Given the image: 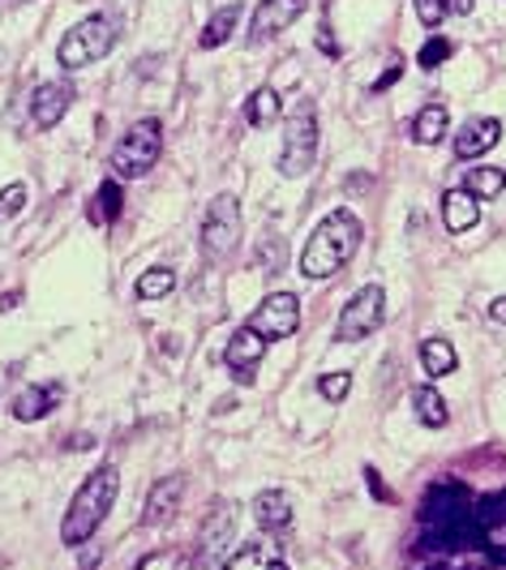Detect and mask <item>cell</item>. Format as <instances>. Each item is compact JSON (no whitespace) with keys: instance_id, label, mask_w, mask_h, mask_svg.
Returning <instances> with one entry per match:
<instances>
[{"instance_id":"cell-3","label":"cell","mask_w":506,"mask_h":570,"mask_svg":"<svg viewBox=\"0 0 506 570\" xmlns=\"http://www.w3.org/2000/svg\"><path fill=\"white\" fill-rule=\"evenodd\" d=\"M117 493H121V472L112 464L95 468V472L78 485V493L69 498V510H64V523H61V540L69 549L87 544L103 528V519H108V510L117 502Z\"/></svg>"},{"instance_id":"cell-31","label":"cell","mask_w":506,"mask_h":570,"mask_svg":"<svg viewBox=\"0 0 506 570\" xmlns=\"http://www.w3.org/2000/svg\"><path fill=\"white\" fill-rule=\"evenodd\" d=\"M133 570H181V553L176 549H155V553H146Z\"/></svg>"},{"instance_id":"cell-32","label":"cell","mask_w":506,"mask_h":570,"mask_svg":"<svg viewBox=\"0 0 506 570\" xmlns=\"http://www.w3.org/2000/svg\"><path fill=\"white\" fill-rule=\"evenodd\" d=\"M22 206H27V185H9V190L0 193V220L22 215Z\"/></svg>"},{"instance_id":"cell-21","label":"cell","mask_w":506,"mask_h":570,"mask_svg":"<svg viewBox=\"0 0 506 570\" xmlns=\"http://www.w3.org/2000/svg\"><path fill=\"white\" fill-rule=\"evenodd\" d=\"M446 125H451L446 103H425V108L412 116V142H416V146H434V142L446 138Z\"/></svg>"},{"instance_id":"cell-22","label":"cell","mask_w":506,"mask_h":570,"mask_svg":"<svg viewBox=\"0 0 506 570\" xmlns=\"http://www.w3.org/2000/svg\"><path fill=\"white\" fill-rule=\"evenodd\" d=\"M121 206H125V193H121V181H103L95 190V197H91V223L95 227H112V223L121 220Z\"/></svg>"},{"instance_id":"cell-2","label":"cell","mask_w":506,"mask_h":570,"mask_svg":"<svg viewBox=\"0 0 506 570\" xmlns=\"http://www.w3.org/2000/svg\"><path fill=\"white\" fill-rule=\"evenodd\" d=\"M356 250H361V220L340 206V211H331V215L310 232V241H305V250H301V275L322 284V279H331L344 262H352Z\"/></svg>"},{"instance_id":"cell-28","label":"cell","mask_w":506,"mask_h":570,"mask_svg":"<svg viewBox=\"0 0 506 570\" xmlns=\"http://www.w3.org/2000/svg\"><path fill=\"white\" fill-rule=\"evenodd\" d=\"M176 287V275L168 271V266H151L146 275H138V301H159V296H168Z\"/></svg>"},{"instance_id":"cell-25","label":"cell","mask_w":506,"mask_h":570,"mask_svg":"<svg viewBox=\"0 0 506 570\" xmlns=\"http://www.w3.org/2000/svg\"><path fill=\"white\" fill-rule=\"evenodd\" d=\"M464 190L473 193L476 202H494V197L506 190V172L503 167H485V163H476L473 172H464Z\"/></svg>"},{"instance_id":"cell-33","label":"cell","mask_w":506,"mask_h":570,"mask_svg":"<svg viewBox=\"0 0 506 570\" xmlns=\"http://www.w3.org/2000/svg\"><path fill=\"white\" fill-rule=\"evenodd\" d=\"M446 9H451V0H416V18H421L425 27H438L446 18Z\"/></svg>"},{"instance_id":"cell-17","label":"cell","mask_w":506,"mask_h":570,"mask_svg":"<svg viewBox=\"0 0 506 570\" xmlns=\"http://www.w3.org/2000/svg\"><path fill=\"white\" fill-rule=\"evenodd\" d=\"M498 138H503V125H498L494 116H473L468 125L459 129V138H455V155L459 159L485 155V151L498 146Z\"/></svg>"},{"instance_id":"cell-27","label":"cell","mask_w":506,"mask_h":570,"mask_svg":"<svg viewBox=\"0 0 506 570\" xmlns=\"http://www.w3.org/2000/svg\"><path fill=\"white\" fill-rule=\"evenodd\" d=\"M421 365H425L429 378H446V374H455L459 356H455V348H451L446 339H425V344H421Z\"/></svg>"},{"instance_id":"cell-34","label":"cell","mask_w":506,"mask_h":570,"mask_svg":"<svg viewBox=\"0 0 506 570\" xmlns=\"http://www.w3.org/2000/svg\"><path fill=\"white\" fill-rule=\"evenodd\" d=\"M284 262H287V250H284V241H266L262 245V271H284Z\"/></svg>"},{"instance_id":"cell-26","label":"cell","mask_w":506,"mask_h":570,"mask_svg":"<svg viewBox=\"0 0 506 570\" xmlns=\"http://www.w3.org/2000/svg\"><path fill=\"white\" fill-rule=\"evenodd\" d=\"M236 22H241V9H236V4H223L220 13H211V18H206V27H202V34H198V43H202V48H223V43L232 39V31H236Z\"/></svg>"},{"instance_id":"cell-4","label":"cell","mask_w":506,"mask_h":570,"mask_svg":"<svg viewBox=\"0 0 506 570\" xmlns=\"http://www.w3.org/2000/svg\"><path fill=\"white\" fill-rule=\"evenodd\" d=\"M159 155H163V125L151 116V121H138L125 129V138L112 151V172H117V181H138L155 167Z\"/></svg>"},{"instance_id":"cell-20","label":"cell","mask_w":506,"mask_h":570,"mask_svg":"<svg viewBox=\"0 0 506 570\" xmlns=\"http://www.w3.org/2000/svg\"><path fill=\"white\" fill-rule=\"evenodd\" d=\"M480 220V202L468 190H446L443 193V223L446 232H468Z\"/></svg>"},{"instance_id":"cell-18","label":"cell","mask_w":506,"mask_h":570,"mask_svg":"<svg viewBox=\"0 0 506 570\" xmlns=\"http://www.w3.org/2000/svg\"><path fill=\"white\" fill-rule=\"evenodd\" d=\"M253 519L262 532H284V528H292V498L284 489H262L253 498Z\"/></svg>"},{"instance_id":"cell-13","label":"cell","mask_w":506,"mask_h":570,"mask_svg":"<svg viewBox=\"0 0 506 570\" xmlns=\"http://www.w3.org/2000/svg\"><path fill=\"white\" fill-rule=\"evenodd\" d=\"M262 356H266V339L253 330V326H241L232 339H227V352H223V360H227V369L236 374V381H245L250 386L253 374H257V365H262Z\"/></svg>"},{"instance_id":"cell-37","label":"cell","mask_w":506,"mask_h":570,"mask_svg":"<svg viewBox=\"0 0 506 570\" xmlns=\"http://www.w3.org/2000/svg\"><path fill=\"white\" fill-rule=\"evenodd\" d=\"M399 78H404V64L395 61V64H391V69H386V73H382L378 82H374V91H386V86H395Z\"/></svg>"},{"instance_id":"cell-30","label":"cell","mask_w":506,"mask_h":570,"mask_svg":"<svg viewBox=\"0 0 506 570\" xmlns=\"http://www.w3.org/2000/svg\"><path fill=\"white\" fill-rule=\"evenodd\" d=\"M352 390V374H322L317 378V395L331 399V404H344Z\"/></svg>"},{"instance_id":"cell-36","label":"cell","mask_w":506,"mask_h":570,"mask_svg":"<svg viewBox=\"0 0 506 570\" xmlns=\"http://www.w3.org/2000/svg\"><path fill=\"white\" fill-rule=\"evenodd\" d=\"M317 48H322L326 57H340V43H335V34H331V27H326V22L317 27Z\"/></svg>"},{"instance_id":"cell-24","label":"cell","mask_w":506,"mask_h":570,"mask_svg":"<svg viewBox=\"0 0 506 570\" xmlns=\"http://www.w3.org/2000/svg\"><path fill=\"white\" fill-rule=\"evenodd\" d=\"M412 413H416V420L425 425V429H443L446 425V399L434 390V386H416L412 390Z\"/></svg>"},{"instance_id":"cell-11","label":"cell","mask_w":506,"mask_h":570,"mask_svg":"<svg viewBox=\"0 0 506 570\" xmlns=\"http://www.w3.org/2000/svg\"><path fill=\"white\" fill-rule=\"evenodd\" d=\"M232 540H236V502L220 498V502L211 507V515H206V523H202V549H198V562H202V567L220 562L223 553L232 549Z\"/></svg>"},{"instance_id":"cell-38","label":"cell","mask_w":506,"mask_h":570,"mask_svg":"<svg viewBox=\"0 0 506 570\" xmlns=\"http://www.w3.org/2000/svg\"><path fill=\"white\" fill-rule=\"evenodd\" d=\"M489 317H494V322H503V326H506V296H498V301L489 305Z\"/></svg>"},{"instance_id":"cell-1","label":"cell","mask_w":506,"mask_h":570,"mask_svg":"<svg viewBox=\"0 0 506 570\" xmlns=\"http://www.w3.org/2000/svg\"><path fill=\"white\" fill-rule=\"evenodd\" d=\"M464 549H476V493L464 480L443 476L429 485L416 510V553L455 558Z\"/></svg>"},{"instance_id":"cell-9","label":"cell","mask_w":506,"mask_h":570,"mask_svg":"<svg viewBox=\"0 0 506 570\" xmlns=\"http://www.w3.org/2000/svg\"><path fill=\"white\" fill-rule=\"evenodd\" d=\"M476 549H485L489 562L506 567V489L476 498Z\"/></svg>"},{"instance_id":"cell-23","label":"cell","mask_w":506,"mask_h":570,"mask_svg":"<svg viewBox=\"0 0 506 570\" xmlns=\"http://www.w3.org/2000/svg\"><path fill=\"white\" fill-rule=\"evenodd\" d=\"M280 112H284V99H280V91L275 86H257L250 95V103H245V121H250L253 129H266L280 121Z\"/></svg>"},{"instance_id":"cell-19","label":"cell","mask_w":506,"mask_h":570,"mask_svg":"<svg viewBox=\"0 0 506 570\" xmlns=\"http://www.w3.org/2000/svg\"><path fill=\"white\" fill-rule=\"evenodd\" d=\"M57 404H61V386H57V381H48V386H27V390L13 399V416H18V420H43Z\"/></svg>"},{"instance_id":"cell-10","label":"cell","mask_w":506,"mask_h":570,"mask_svg":"<svg viewBox=\"0 0 506 570\" xmlns=\"http://www.w3.org/2000/svg\"><path fill=\"white\" fill-rule=\"evenodd\" d=\"M250 326L262 339H292L296 326H301V301H296L292 292H275V296H266V301L253 309Z\"/></svg>"},{"instance_id":"cell-35","label":"cell","mask_w":506,"mask_h":570,"mask_svg":"<svg viewBox=\"0 0 506 570\" xmlns=\"http://www.w3.org/2000/svg\"><path fill=\"white\" fill-rule=\"evenodd\" d=\"M365 480H370V493H374L378 502H395V493H391V489L382 485V476L374 472V468H365Z\"/></svg>"},{"instance_id":"cell-15","label":"cell","mask_w":506,"mask_h":570,"mask_svg":"<svg viewBox=\"0 0 506 570\" xmlns=\"http://www.w3.org/2000/svg\"><path fill=\"white\" fill-rule=\"evenodd\" d=\"M185 502V476H163L151 485V498H146V510H142V523L146 528H159L168 519H176V510Z\"/></svg>"},{"instance_id":"cell-16","label":"cell","mask_w":506,"mask_h":570,"mask_svg":"<svg viewBox=\"0 0 506 570\" xmlns=\"http://www.w3.org/2000/svg\"><path fill=\"white\" fill-rule=\"evenodd\" d=\"M223 570H284V549L271 540H245L241 549L232 544V558L223 562Z\"/></svg>"},{"instance_id":"cell-6","label":"cell","mask_w":506,"mask_h":570,"mask_svg":"<svg viewBox=\"0 0 506 570\" xmlns=\"http://www.w3.org/2000/svg\"><path fill=\"white\" fill-rule=\"evenodd\" d=\"M236 245H241V202L232 193H220L206 206V220H202V257L211 266H220L232 257Z\"/></svg>"},{"instance_id":"cell-8","label":"cell","mask_w":506,"mask_h":570,"mask_svg":"<svg viewBox=\"0 0 506 570\" xmlns=\"http://www.w3.org/2000/svg\"><path fill=\"white\" fill-rule=\"evenodd\" d=\"M382 322H386V292H382L378 284H365L348 305H344L340 326H335V339H340V344H361V339H370V335L378 330Z\"/></svg>"},{"instance_id":"cell-14","label":"cell","mask_w":506,"mask_h":570,"mask_svg":"<svg viewBox=\"0 0 506 570\" xmlns=\"http://www.w3.org/2000/svg\"><path fill=\"white\" fill-rule=\"evenodd\" d=\"M69 103H73V86L69 82H43V86H34L31 95L34 129H57L64 121V112H69Z\"/></svg>"},{"instance_id":"cell-5","label":"cell","mask_w":506,"mask_h":570,"mask_svg":"<svg viewBox=\"0 0 506 570\" xmlns=\"http://www.w3.org/2000/svg\"><path fill=\"white\" fill-rule=\"evenodd\" d=\"M112 48H117V22L95 13V18H82L78 27H69L57 48V61L61 69H87V64L103 61Z\"/></svg>"},{"instance_id":"cell-12","label":"cell","mask_w":506,"mask_h":570,"mask_svg":"<svg viewBox=\"0 0 506 570\" xmlns=\"http://www.w3.org/2000/svg\"><path fill=\"white\" fill-rule=\"evenodd\" d=\"M305 9H310V0H257L250 22V43H266L271 34L287 31Z\"/></svg>"},{"instance_id":"cell-40","label":"cell","mask_w":506,"mask_h":570,"mask_svg":"<svg viewBox=\"0 0 506 570\" xmlns=\"http://www.w3.org/2000/svg\"><path fill=\"white\" fill-rule=\"evenodd\" d=\"M438 570H451V567H438Z\"/></svg>"},{"instance_id":"cell-7","label":"cell","mask_w":506,"mask_h":570,"mask_svg":"<svg viewBox=\"0 0 506 570\" xmlns=\"http://www.w3.org/2000/svg\"><path fill=\"white\" fill-rule=\"evenodd\" d=\"M314 159H317V116L310 103H301V108L287 116L280 172H284L287 181H296V176H305V172L314 167Z\"/></svg>"},{"instance_id":"cell-39","label":"cell","mask_w":506,"mask_h":570,"mask_svg":"<svg viewBox=\"0 0 506 570\" xmlns=\"http://www.w3.org/2000/svg\"><path fill=\"white\" fill-rule=\"evenodd\" d=\"M451 13H459V18H468V13H473V0H451Z\"/></svg>"},{"instance_id":"cell-29","label":"cell","mask_w":506,"mask_h":570,"mask_svg":"<svg viewBox=\"0 0 506 570\" xmlns=\"http://www.w3.org/2000/svg\"><path fill=\"white\" fill-rule=\"evenodd\" d=\"M451 52H455V43H451L446 34H434V39H429V43L416 52V64H421V69H438V64H443Z\"/></svg>"}]
</instances>
